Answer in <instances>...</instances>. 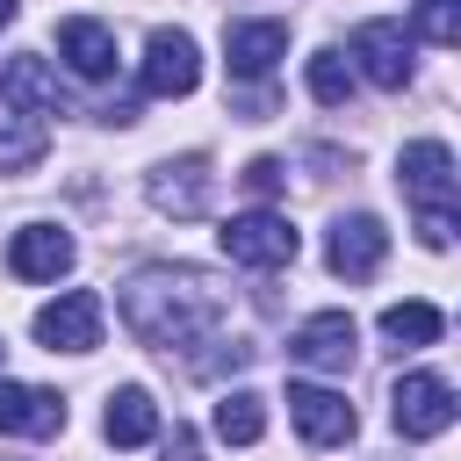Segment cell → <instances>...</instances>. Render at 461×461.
Wrapping results in <instances>:
<instances>
[{"label":"cell","mask_w":461,"mask_h":461,"mask_svg":"<svg viewBox=\"0 0 461 461\" xmlns=\"http://www.w3.org/2000/svg\"><path fill=\"white\" fill-rule=\"evenodd\" d=\"M0 353H7V346H0Z\"/></svg>","instance_id":"cell-27"},{"label":"cell","mask_w":461,"mask_h":461,"mask_svg":"<svg viewBox=\"0 0 461 461\" xmlns=\"http://www.w3.org/2000/svg\"><path fill=\"white\" fill-rule=\"evenodd\" d=\"M72 259H79V245L58 223H22L7 238V274L14 281H58V274H72Z\"/></svg>","instance_id":"cell-11"},{"label":"cell","mask_w":461,"mask_h":461,"mask_svg":"<svg viewBox=\"0 0 461 461\" xmlns=\"http://www.w3.org/2000/svg\"><path fill=\"white\" fill-rule=\"evenodd\" d=\"M65 432V396L36 382H0V439H50Z\"/></svg>","instance_id":"cell-12"},{"label":"cell","mask_w":461,"mask_h":461,"mask_svg":"<svg viewBox=\"0 0 461 461\" xmlns=\"http://www.w3.org/2000/svg\"><path fill=\"white\" fill-rule=\"evenodd\" d=\"M353 58H360V72L375 79V86H411V29L403 22H360L353 29Z\"/></svg>","instance_id":"cell-13"},{"label":"cell","mask_w":461,"mask_h":461,"mask_svg":"<svg viewBox=\"0 0 461 461\" xmlns=\"http://www.w3.org/2000/svg\"><path fill=\"white\" fill-rule=\"evenodd\" d=\"M216 245H223L238 267H288V259L303 252V230H295L288 216H274V209H245V216H230V223L216 230Z\"/></svg>","instance_id":"cell-3"},{"label":"cell","mask_w":461,"mask_h":461,"mask_svg":"<svg viewBox=\"0 0 461 461\" xmlns=\"http://www.w3.org/2000/svg\"><path fill=\"white\" fill-rule=\"evenodd\" d=\"M382 252H389V230H382V216H367V209L339 216L331 238H324V267H331L339 281H367V274L382 267Z\"/></svg>","instance_id":"cell-9"},{"label":"cell","mask_w":461,"mask_h":461,"mask_svg":"<svg viewBox=\"0 0 461 461\" xmlns=\"http://www.w3.org/2000/svg\"><path fill=\"white\" fill-rule=\"evenodd\" d=\"M7 22H14V0H0V29H7Z\"/></svg>","instance_id":"cell-26"},{"label":"cell","mask_w":461,"mask_h":461,"mask_svg":"<svg viewBox=\"0 0 461 461\" xmlns=\"http://www.w3.org/2000/svg\"><path fill=\"white\" fill-rule=\"evenodd\" d=\"M288 353H295L303 367L346 375V367H353V353H360V324H353L346 310H317V317H303V324L288 331Z\"/></svg>","instance_id":"cell-8"},{"label":"cell","mask_w":461,"mask_h":461,"mask_svg":"<svg viewBox=\"0 0 461 461\" xmlns=\"http://www.w3.org/2000/svg\"><path fill=\"white\" fill-rule=\"evenodd\" d=\"M310 94H317L324 108H346V101H353V65H346L339 50H317V58H310Z\"/></svg>","instance_id":"cell-21"},{"label":"cell","mask_w":461,"mask_h":461,"mask_svg":"<svg viewBox=\"0 0 461 461\" xmlns=\"http://www.w3.org/2000/svg\"><path fill=\"white\" fill-rule=\"evenodd\" d=\"M144 194H151L158 216H202L209 194H216V173H209L202 151H187V158H158V166L144 173Z\"/></svg>","instance_id":"cell-5"},{"label":"cell","mask_w":461,"mask_h":461,"mask_svg":"<svg viewBox=\"0 0 461 461\" xmlns=\"http://www.w3.org/2000/svg\"><path fill=\"white\" fill-rule=\"evenodd\" d=\"M223 317H230V288L209 267H144L122 281V324L158 353H187L216 339Z\"/></svg>","instance_id":"cell-1"},{"label":"cell","mask_w":461,"mask_h":461,"mask_svg":"<svg viewBox=\"0 0 461 461\" xmlns=\"http://www.w3.org/2000/svg\"><path fill=\"white\" fill-rule=\"evenodd\" d=\"M389 418H396L403 439H439V432L454 425V382L432 375V367L396 375V389H389Z\"/></svg>","instance_id":"cell-2"},{"label":"cell","mask_w":461,"mask_h":461,"mask_svg":"<svg viewBox=\"0 0 461 461\" xmlns=\"http://www.w3.org/2000/svg\"><path fill=\"white\" fill-rule=\"evenodd\" d=\"M288 418H295V432H303L310 447H346V439L360 432L353 403H346L339 389H317V382H288Z\"/></svg>","instance_id":"cell-10"},{"label":"cell","mask_w":461,"mask_h":461,"mask_svg":"<svg viewBox=\"0 0 461 461\" xmlns=\"http://www.w3.org/2000/svg\"><path fill=\"white\" fill-rule=\"evenodd\" d=\"M58 58L79 72V79H108L115 72V36H108V22H58Z\"/></svg>","instance_id":"cell-16"},{"label":"cell","mask_w":461,"mask_h":461,"mask_svg":"<svg viewBox=\"0 0 461 461\" xmlns=\"http://www.w3.org/2000/svg\"><path fill=\"white\" fill-rule=\"evenodd\" d=\"M396 180H403V194L418 202V216H425V209L454 216L461 173H454V151H447L439 137H418V144H403V158H396Z\"/></svg>","instance_id":"cell-4"},{"label":"cell","mask_w":461,"mask_h":461,"mask_svg":"<svg viewBox=\"0 0 461 461\" xmlns=\"http://www.w3.org/2000/svg\"><path fill=\"white\" fill-rule=\"evenodd\" d=\"M267 432V403L252 396V389H230V396H216V439H230V447H252Z\"/></svg>","instance_id":"cell-19"},{"label":"cell","mask_w":461,"mask_h":461,"mask_svg":"<svg viewBox=\"0 0 461 461\" xmlns=\"http://www.w3.org/2000/svg\"><path fill=\"white\" fill-rule=\"evenodd\" d=\"M418 238H425L432 252H447V245H454V216H439V209H425V216H418Z\"/></svg>","instance_id":"cell-25"},{"label":"cell","mask_w":461,"mask_h":461,"mask_svg":"<svg viewBox=\"0 0 461 461\" xmlns=\"http://www.w3.org/2000/svg\"><path fill=\"white\" fill-rule=\"evenodd\" d=\"M439 331H447V317H439L432 303H389V310H382V339H389L396 353H403V346H432Z\"/></svg>","instance_id":"cell-18"},{"label":"cell","mask_w":461,"mask_h":461,"mask_svg":"<svg viewBox=\"0 0 461 461\" xmlns=\"http://www.w3.org/2000/svg\"><path fill=\"white\" fill-rule=\"evenodd\" d=\"M158 461H202V439H194V425H173V432H166V447H158Z\"/></svg>","instance_id":"cell-24"},{"label":"cell","mask_w":461,"mask_h":461,"mask_svg":"<svg viewBox=\"0 0 461 461\" xmlns=\"http://www.w3.org/2000/svg\"><path fill=\"white\" fill-rule=\"evenodd\" d=\"M36 339L50 353H94L101 346V295L94 288H65L58 303L36 310Z\"/></svg>","instance_id":"cell-7"},{"label":"cell","mask_w":461,"mask_h":461,"mask_svg":"<svg viewBox=\"0 0 461 461\" xmlns=\"http://www.w3.org/2000/svg\"><path fill=\"white\" fill-rule=\"evenodd\" d=\"M223 58H230V79H267L288 58V22H230Z\"/></svg>","instance_id":"cell-15"},{"label":"cell","mask_w":461,"mask_h":461,"mask_svg":"<svg viewBox=\"0 0 461 461\" xmlns=\"http://www.w3.org/2000/svg\"><path fill=\"white\" fill-rule=\"evenodd\" d=\"M0 101H7L14 115H36V122H43V115H58V108H65V79H58L43 58H29V50H22V58H7V65H0Z\"/></svg>","instance_id":"cell-14"},{"label":"cell","mask_w":461,"mask_h":461,"mask_svg":"<svg viewBox=\"0 0 461 461\" xmlns=\"http://www.w3.org/2000/svg\"><path fill=\"white\" fill-rule=\"evenodd\" d=\"M194 86H202V50H194V36H187V29H151V43H144V94L180 101V94H194Z\"/></svg>","instance_id":"cell-6"},{"label":"cell","mask_w":461,"mask_h":461,"mask_svg":"<svg viewBox=\"0 0 461 461\" xmlns=\"http://www.w3.org/2000/svg\"><path fill=\"white\" fill-rule=\"evenodd\" d=\"M43 151H50V130H43L36 115H14V122H0V173H29Z\"/></svg>","instance_id":"cell-20"},{"label":"cell","mask_w":461,"mask_h":461,"mask_svg":"<svg viewBox=\"0 0 461 461\" xmlns=\"http://www.w3.org/2000/svg\"><path fill=\"white\" fill-rule=\"evenodd\" d=\"M101 432H108V447H144V439H158V403H151V389H115L108 396V411H101Z\"/></svg>","instance_id":"cell-17"},{"label":"cell","mask_w":461,"mask_h":461,"mask_svg":"<svg viewBox=\"0 0 461 461\" xmlns=\"http://www.w3.org/2000/svg\"><path fill=\"white\" fill-rule=\"evenodd\" d=\"M245 187H252L259 202H274V194H281V158H252V166H245Z\"/></svg>","instance_id":"cell-23"},{"label":"cell","mask_w":461,"mask_h":461,"mask_svg":"<svg viewBox=\"0 0 461 461\" xmlns=\"http://www.w3.org/2000/svg\"><path fill=\"white\" fill-rule=\"evenodd\" d=\"M418 36L425 43H461V0H418Z\"/></svg>","instance_id":"cell-22"}]
</instances>
